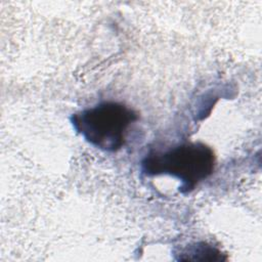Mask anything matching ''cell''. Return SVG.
Segmentation results:
<instances>
[{"label": "cell", "mask_w": 262, "mask_h": 262, "mask_svg": "<svg viewBox=\"0 0 262 262\" xmlns=\"http://www.w3.org/2000/svg\"><path fill=\"white\" fill-rule=\"evenodd\" d=\"M215 156L211 147L200 142L184 143L164 152L148 155L142 161L147 175L166 174L181 181L180 190L190 191L214 170Z\"/></svg>", "instance_id": "cell-1"}, {"label": "cell", "mask_w": 262, "mask_h": 262, "mask_svg": "<svg viewBox=\"0 0 262 262\" xmlns=\"http://www.w3.org/2000/svg\"><path fill=\"white\" fill-rule=\"evenodd\" d=\"M138 119L137 114L120 102H102L72 116L76 131L93 146L116 151L126 142L129 127Z\"/></svg>", "instance_id": "cell-2"}, {"label": "cell", "mask_w": 262, "mask_h": 262, "mask_svg": "<svg viewBox=\"0 0 262 262\" xmlns=\"http://www.w3.org/2000/svg\"><path fill=\"white\" fill-rule=\"evenodd\" d=\"M178 256L179 260L191 261H222L225 259L218 249L206 243L187 245L179 251Z\"/></svg>", "instance_id": "cell-3"}]
</instances>
